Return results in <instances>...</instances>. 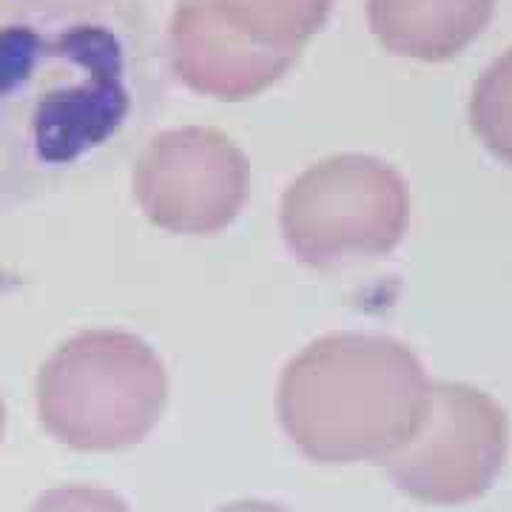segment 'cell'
Masks as SVG:
<instances>
[{
    "label": "cell",
    "mask_w": 512,
    "mask_h": 512,
    "mask_svg": "<svg viewBox=\"0 0 512 512\" xmlns=\"http://www.w3.org/2000/svg\"><path fill=\"white\" fill-rule=\"evenodd\" d=\"M29 512H131L128 504L106 487L92 484H63L52 487L29 507Z\"/></svg>",
    "instance_id": "cell-11"
},
{
    "label": "cell",
    "mask_w": 512,
    "mask_h": 512,
    "mask_svg": "<svg viewBox=\"0 0 512 512\" xmlns=\"http://www.w3.org/2000/svg\"><path fill=\"white\" fill-rule=\"evenodd\" d=\"M3 433H6V404L0 399V444H3Z\"/></svg>",
    "instance_id": "cell-13"
},
{
    "label": "cell",
    "mask_w": 512,
    "mask_h": 512,
    "mask_svg": "<svg viewBox=\"0 0 512 512\" xmlns=\"http://www.w3.org/2000/svg\"><path fill=\"white\" fill-rule=\"evenodd\" d=\"M410 197L393 165L339 154L299 174L282 197L279 225L291 254L311 268L390 254L407 231Z\"/></svg>",
    "instance_id": "cell-4"
},
{
    "label": "cell",
    "mask_w": 512,
    "mask_h": 512,
    "mask_svg": "<svg viewBox=\"0 0 512 512\" xmlns=\"http://www.w3.org/2000/svg\"><path fill=\"white\" fill-rule=\"evenodd\" d=\"M239 37L268 52L296 55L328 20L333 0H205Z\"/></svg>",
    "instance_id": "cell-9"
},
{
    "label": "cell",
    "mask_w": 512,
    "mask_h": 512,
    "mask_svg": "<svg viewBox=\"0 0 512 512\" xmlns=\"http://www.w3.org/2000/svg\"><path fill=\"white\" fill-rule=\"evenodd\" d=\"M470 123L498 160L512 165V49L478 77L470 100Z\"/></svg>",
    "instance_id": "cell-10"
},
{
    "label": "cell",
    "mask_w": 512,
    "mask_h": 512,
    "mask_svg": "<svg viewBox=\"0 0 512 512\" xmlns=\"http://www.w3.org/2000/svg\"><path fill=\"white\" fill-rule=\"evenodd\" d=\"M248 160L214 128H171L151 137L134 163V197L157 228L220 234L248 200Z\"/></svg>",
    "instance_id": "cell-6"
},
{
    "label": "cell",
    "mask_w": 512,
    "mask_h": 512,
    "mask_svg": "<svg viewBox=\"0 0 512 512\" xmlns=\"http://www.w3.org/2000/svg\"><path fill=\"white\" fill-rule=\"evenodd\" d=\"M495 0H367V20L387 52L439 63L461 55L493 20Z\"/></svg>",
    "instance_id": "cell-8"
},
{
    "label": "cell",
    "mask_w": 512,
    "mask_h": 512,
    "mask_svg": "<svg viewBox=\"0 0 512 512\" xmlns=\"http://www.w3.org/2000/svg\"><path fill=\"white\" fill-rule=\"evenodd\" d=\"M165 60L191 92L217 100H248L274 86L296 63V55L248 43L205 0H180L168 23Z\"/></svg>",
    "instance_id": "cell-7"
},
{
    "label": "cell",
    "mask_w": 512,
    "mask_h": 512,
    "mask_svg": "<svg viewBox=\"0 0 512 512\" xmlns=\"http://www.w3.org/2000/svg\"><path fill=\"white\" fill-rule=\"evenodd\" d=\"M37 419L60 444L83 453L126 450L157 427L168 402L160 356L123 330H86L40 367Z\"/></svg>",
    "instance_id": "cell-3"
},
{
    "label": "cell",
    "mask_w": 512,
    "mask_h": 512,
    "mask_svg": "<svg viewBox=\"0 0 512 512\" xmlns=\"http://www.w3.org/2000/svg\"><path fill=\"white\" fill-rule=\"evenodd\" d=\"M165 97L143 0H0V222L123 163Z\"/></svg>",
    "instance_id": "cell-1"
},
{
    "label": "cell",
    "mask_w": 512,
    "mask_h": 512,
    "mask_svg": "<svg viewBox=\"0 0 512 512\" xmlns=\"http://www.w3.org/2000/svg\"><path fill=\"white\" fill-rule=\"evenodd\" d=\"M430 379L419 356L379 333H330L279 379V424L316 464L384 461L421 421Z\"/></svg>",
    "instance_id": "cell-2"
},
{
    "label": "cell",
    "mask_w": 512,
    "mask_h": 512,
    "mask_svg": "<svg viewBox=\"0 0 512 512\" xmlns=\"http://www.w3.org/2000/svg\"><path fill=\"white\" fill-rule=\"evenodd\" d=\"M217 512H293L282 504H271V501H256V498H245V501H234V504H225Z\"/></svg>",
    "instance_id": "cell-12"
},
{
    "label": "cell",
    "mask_w": 512,
    "mask_h": 512,
    "mask_svg": "<svg viewBox=\"0 0 512 512\" xmlns=\"http://www.w3.org/2000/svg\"><path fill=\"white\" fill-rule=\"evenodd\" d=\"M507 450L510 424L501 404L470 384L433 382L416 430L382 464L404 495L453 507L493 487Z\"/></svg>",
    "instance_id": "cell-5"
}]
</instances>
